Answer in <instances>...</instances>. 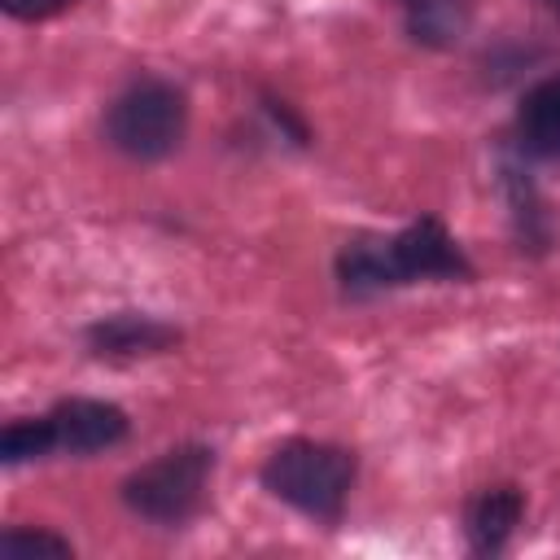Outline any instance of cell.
Segmentation results:
<instances>
[{
  "label": "cell",
  "instance_id": "1",
  "mask_svg": "<svg viewBox=\"0 0 560 560\" xmlns=\"http://www.w3.org/2000/svg\"><path fill=\"white\" fill-rule=\"evenodd\" d=\"M350 481H354V455L328 442L298 438V442L276 446L271 459L262 464V486L289 508L319 516V521L341 516Z\"/></svg>",
  "mask_w": 560,
  "mask_h": 560
},
{
  "label": "cell",
  "instance_id": "2",
  "mask_svg": "<svg viewBox=\"0 0 560 560\" xmlns=\"http://www.w3.org/2000/svg\"><path fill=\"white\" fill-rule=\"evenodd\" d=\"M210 472H214V455L206 446H175V451L158 455L153 464L136 468L122 481V499L144 521L179 525L201 508Z\"/></svg>",
  "mask_w": 560,
  "mask_h": 560
},
{
  "label": "cell",
  "instance_id": "3",
  "mask_svg": "<svg viewBox=\"0 0 560 560\" xmlns=\"http://www.w3.org/2000/svg\"><path fill=\"white\" fill-rule=\"evenodd\" d=\"M184 118H188L184 92H175L171 83H136L109 105L105 131L109 144L122 149L127 158L153 162L184 140Z\"/></svg>",
  "mask_w": 560,
  "mask_h": 560
},
{
  "label": "cell",
  "instance_id": "4",
  "mask_svg": "<svg viewBox=\"0 0 560 560\" xmlns=\"http://www.w3.org/2000/svg\"><path fill=\"white\" fill-rule=\"evenodd\" d=\"M385 249H389V267H394L398 284L424 280V276H468L459 245L446 236V228L438 219H420V223L402 228Z\"/></svg>",
  "mask_w": 560,
  "mask_h": 560
},
{
  "label": "cell",
  "instance_id": "5",
  "mask_svg": "<svg viewBox=\"0 0 560 560\" xmlns=\"http://www.w3.org/2000/svg\"><path fill=\"white\" fill-rule=\"evenodd\" d=\"M52 429H57V451L92 455L127 438V411L101 398H66L52 407Z\"/></svg>",
  "mask_w": 560,
  "mask_h": 560
},
{
  "label": "cell",
  "instance_id": "6",
  "mask_svg": "<svg viewBox=\"0 0 560 560\" xmlns=\"http://www.w3.org/2000/svg\"><path fill=\"white\" fill-rule=\"evenodd\" d=\"M88 341L96 354H109V359H136V354H162L179 341V332L162 319H149V315H109L101 324L88 328Z\"/></svg>",
  "mask_w": 560,
  "mask_h": 560
},
{
  "label": "cell",
  "instance_id": "7",
  "mask_svg": "<svg viewBox=\"0 0 560 560\" xmlns=\"http://www.w3.org/2000/svg\"><path fill=\"white\" fill-rule=\"evenodd\" d=\"M521 512H525V499L521 490L512 486H494V490H481L472 503H468V542L477 551H499L512 529L521 525Z\"/></svg>",
  "mask_w": 560,
  "mask_h": 560
},
{
  "label": "cell",
  "instance_id": "8",
  "mask_svg": "<svg viewBox=\"0 0 560 560\" xmlns=\"http://www.w3.org/2000/svg\"><path fill=\"white\" fill-rule=\"evenodd\" d=\"M521 140L538 158H560V79H542L525 92L516 114Z\"/></svg>",
  "mask_w": 560,
  "mask_h": 560
},
{
  "label": "cell",
  "instance_id": "9",
  "mask_svg": "<svg viewBox=\"0 0 560 560\" xmlns=\"http://www.w3.org/2000/svg\"><path fill=\"white\" fill-rule=\"evenodd\" d=\"M402 13H407L411 39L429 48H451L464 39L472 22V0H402Z\"/></svg>",
  "mask_w": 560,
  "mask_h": 560
},
{
  "label": "cell",
  "instance_id": "10",
  "mask_svg": "<svg viewBox=\"0 0 560 560\" xmlns=\"http://www.w3.org/2000/svg\"><path fill=\"white\" fill-rule=\"evenodd\" d=\"M337 271H341V284H346L350 293L398 284V276H394V267H389V249H385V245H350V249L337 258Z\"/></svg>",
  "mask_w": 560,
  "mask_h": 560
},
{
  "label": "cell",
  "instance_id": "11",
  "mask_svg": "<svg viewBox=\"0 0 560 560\" xmlns=\"http://www.w3.org/2000/svg\"><path fill=\"white\" fill-rule=\"evenodd\" d=\"M57 451V429H52V416L44 420H13L4 433H0V459L4 464H22V459H39Z\"/></svg>",
  "mask_w": 560,
  "mask_h": 560
},
{
  "label": "cell",
  "instance_id": "12",
  "mask_svg": "<svg viewBox=\"0 0 560 560\" xmlns=\"http://www.w3.org/2000/svg\"><path fill=\"white\" fill-rule=\"evenodd\" d=\"M74 547L48 529H4L0 534V560H70Z\"/></svg>",
  "mask_w": 560,
  "mask_h": 560
},
{
  "label": "cell",
  "instance_id": "13",
  "mask_svg": "<svg viewBox=\"0 0 560 560\" xmlns=\"http://www.w3.org/2000/svg\"><path fill=\"white\" fill-rule=\"evenodd\" d=\"M9 18H22V22H39V18H52V13H66L74 0H0Z\"/></svg>",
  "mask_w": 560,
  "mask_h": 560
},
{
  "label": "cell",
  "instance_id": "14",
  "mask_svg": "<svg viewBox=\"0 0 560 560\" xmlns=\"http://www.w3.org/2000/svg\"><path fill=\"white\" fill-rule=\"evenodd\" d=\"M556 4H560V0H556Z\"/></svg>",
  "mask_w": 560,
  "mask_h": 560
}]
</instances>
